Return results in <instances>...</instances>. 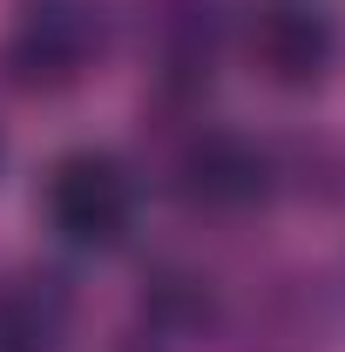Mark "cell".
Instances as JSON below:
<instances>
[{"instance_id": "obj_1", "label": "cell", "mask_w": 345, "mask_h": 352, "mask_svg": "<svg viewBox=\"0 0 345 352\" xmlns=\"http://www.w3.org/2000/svg\"><path fill=\"white\" fill-rule=\"evenodd\" d=\"M115 14L109 0H14L0 34V75L21 95H75L109 61Z\"/></svg>"}, {"instance_id": "obj_2", "label": "cell", "mask_w": 345, "mask_h": 352, "mask_svg": "<svg viewBox=\"0 0 345 352\" xmlns=\"http://www.w3.org/2000/svg\"><path fill=\"white\" fill-rule=\"evenodd\" d=\"M41 217L61 251L75 258H109L135 237L142 217V183L115 149H68L41 176Z\"/></svg>"}, {"instance_id": "obj_3", "label": "cell", "mask_w": 345, "mask_h": 352, "mask_svg": "<svg viewBox=\"0 0 345 352\" xmlns=\"http://www.w3.org/2000/svg\"><path fill=\"white\" fill-rule=\"evenodd\" d=\"M230 47L278 95H318L345 61V21L332 0H244Z\"/></svg>"}, {"instance_id": "obj_4", "label": "cell", "mask_w": 345, "mask_h": 352, "mask_svg": "<svg viewBox=\"0 0 345 352\" xmlns=\"http://www.w3.org/2000/svg\"><path fill=\"white\" fill-rule=\"evenodd\" d=\"M170 190L197 217H251L285 190V156L264 135L197 122L170 156Z\"/></svg>"}, {"instance_id": "obj_5", "label": "cell", "mask_w": 345, "mask_h": 352, "mask_svg": "<svg viewBox=\"0 0 345 352\" xmlns=\"http://www.w3.org/2000/svg\"><path fill=\"white\" fill-rule=\"evenodd\" d=\"M237 7L230 0H142V54L149 82L170 109H197L216 82V61L230 54Z\"/></svg>"}, {"instance_id": "obj_6", "label": "cell", "mask_w": 345, "mask_h": 352, "mask_svg": "<svg viewBox=\"0 0 345 352\" xmlns=\"http://www.w3.org/2000/svg\"><path fill=\"white\" fill-rule=\"evenodd\" d=\"M75 339V285L61 264H7L0 271V352H68Z\"/></svg>"}, {"instance_id": "obj_7", "label": "cell", "mask_w": 345, "mask_h": 352, "mask_svg": "<svg viewBox=\"0 0 345 352\" xmlns=\"http://www.w3.org/2000/svg\"><path fill=\"white\" fill-rule=\"evenodd\" d=\"M115 352H170V346H163V339H149V332H135L129 346H115Z\"/></svg>"}]
</instances>
